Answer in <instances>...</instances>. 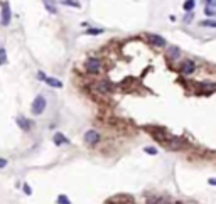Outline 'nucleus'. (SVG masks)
<instances>
[{
  "instance_id": "7ed1b4c3",
  "label": "nucleus",
  "mask_w": 216,
  "mask_h": 204,
  "mask_svg": "<svg viewBox=\"0 0 216 204\" xmlns=\"http://www.w3.org/2000/svg\"><path fill=\"white\" fill-rule=\"evenodd\" d=\"M12 20V10H10L9 2H2V15H0V24L2 26H9Z\"/></svg>"
},
{
  "instance_id": "423d86ee",
  "label": "nucleus",
  "mask_w": 216,
  "mask_h": 204,
  "mask_svg": "<svg viewBox=\"0 0 216 204\" xmlns=\"http://www.w3.org/2000/svg\"><path fill=\"white\" fill-rule=\"evenodd\" d=\"M98 140H100V133L95 130V128H91V130H86V133H85V142L88 145H95V144H98Z\"/></svg>"
},
{
  "instance_id": "6e6552de",
  "label": "nucleus",
  "mask_w": 216,
  "mask_h": 204,
  "mask_svg": "<svg viewBox=\"0 0 216 204\" xmlns=\"http://www.w3.org/2000/svg\"><path fill=\"white\" fill-rule=\"evenodd\" d=\"M52 142H54V145H68V144H69V138L64 137L61 132H56L54 137H52Z\"/></svg>"
},
{
  "instance_id": "b1692460",
  "label": "nucleus",
  "mask_w": 216,
  "mask_h": 204,
  "mask_svg": "<svg viewBox=\"0 0 216 204\" xmlns=\"http://www.w3.org/2000/svg\"><path fill=\"white\" fill-rule=\"evenodd\" d=\"M7 167V159H0V169Z\"/></svg>"
},
{
  "instance_id": "f03ea898",
  "label": "nucleus",
  "mask_w": 216,
  "mask_h": 204,
  "mask_svg": "<svg viewBox=\"0 0 216 204\" xmlns=\"http://www.w3.org/2000/svg\"><path fill=\"white\" fill-rule=\"evenodd\" d=\"M85 69H86V73H88V74L95 76V74H98L100 71H102V61H100L98 58H89V59H86Z\"/></svg>"
},
{
  "instance_id": "dca6fc26",
  "label": "nucleus",
  "mask_w": 216,
  "mask_h": 204,
  "mask_svg": "<svg viewBox=\"0 0 216 204\" xmlns=\"http://www.w3.org/2000/svg\"><path fill=\"white\" fill-rule=\"evenodd\" d=\"M201 27H210V29H216V20H203V22H199Z\"/></svg>"
},
{
  "instance_id": "6ab92c4d",
  "label": "nucleus",
  "mask_w": 216,
  "mask_h": 204,
  "mask_svg": "<svg viewBox=\"0 0 216 204\" xmlns=\"http://www.w3.org/2000/svg\"><path fill=\"white\" fill-rule=\"evenodd\" d=\"M7 63V51L3 47H0V66Z\"/></svg>"
},
{
  "instance_id": "4468645a",
  "label": "nucleus",
  "mask_w": 216,
  "mask_h": 204,
  "mask_svg": "<svg viewBox=\"0 0 216 204\" xmlns=\"http://www.w3.org/2000/svg\"><path fill=\"white\" fill-rule=\"evenodd\" d=\"M179 56H181L179 47H171V49H169V58H171V59H177Z\"/></svg>"
},
{
  "instance_id": "bb28decb",
  "label": "nucleus",
  "mask_w": 216,
  "mask_h": 204,
  "mask_svg": "<svg viewBox=\"0 0 216 204\" xmlns=\"http://www.w3.org/2000/svg\"><path fill=\"white\" fill-rule=\"evenodd\" d=\"M204 3L206 5H213V0H204Z\"/></svg>"
},
{
  "instance_id": "1a4fd4ad",
  "label": "nucleus",
  "mask_w": 216,
  "mask_h": 204,
  "mask_svg": "<svg viewBox=\"0 0 216 204\" xmlns=\"http://www.w3.org/2000/svg\"><path fill=\"white\" fill-rule=\"evenodd\" d=\"M44 2V7L49 14H57V9H56V0H42Z\"/></svg>"
},
{
  "instance_id": "9d476101",
  "label": "nucleus",
  "mask_w": 216,
  "mask_h": 204,
  "mask_svg": "<svg viewBox=\"0 0 216 204\" xmlns=\"http://www.w3.org/2000/svg\"><path fill=\"white\" fill-rule=\"evenodd\" d=\"M46 83L52 88H63V81L56 80V78H46Z\"/></svg>"
},
{
  "instance_id": "aec40b11",
  "label": "nucleus",
  "mask_w": 216,
  "mask_h": 204,
  "mask_svg": "<svg viewBox=\"0 0 216 204\" xmlns=\"http://www.w3.org/2000/svg\"><path fill=\"white\" fill-rule=\"evenodd\" d=\"M57 202H59V204H69L71 201H69V198H68V196L61 194V196H57Z\"/></svg>"
},
{
  "instance_id": "2eb2a0df",
  "label": "nucleus",
  "mask_w": 216,
  "mask_h": 204,
  "mask_svg": "<svg viewBox=\"0 0 216 204\" xmlns=\"http://www.w3.org/2000/svg\"><path fill=\"white\" fill-rule=\"evenodd\" d=\"M204 14H206L208 17H216V7H214V5H206V9H204Z\"/></svg>"
},
{
  "instance_id": "f3484780",
  "label": "nucleus",
  "mask_w": 216,
  "mask_h": 204,
  "mask_svg": "<svg viewBox=\"0 0 216 204\" xmlns=\"http://www.w3.org/2000/svg\"><path fill=\"white\" fill-rule=\"evenodd\" d=\"M105 32V29H95V27H91V29L86 31V34L88 35H98V34H103Z\"/></svg>"
},
{
  "instance_id": "9b49d317",
  "label": "nucleus",
  "mask_w": 216,
  "mask_h": 204,
  "mask_svg": "<svg viewBox=\"0 0 216 204\" xmlns=\"http://www.w3.org/2000/svg\"><path fill=\"white\" fill-rule=\"evenodd\" d=\"M194 7H196V0H186L184 5H182V9H184L186 12H193Z\"/></svg>"
},
{
  "instance_id": "f257e3e1",
  "label": "nucleus",
  "mask_w": 216,
  "mask_h": 204,
  "mask_svg": "<svg viewBox=\"0 0 216 204\" xmlns=\"http://www.w3.org/2000/svg\"><path fill=\"white\" fill-rule=\"evenodd\" d=\"M46 106H48V101H46L44 96H42V95L35 96L34 101H32V105H31V112H32V115H35V116L42 115V113H44V110H46Z\"/></svg>"
},
{
  "instance_id": "412c9836",
  "label": "nucleus",
  "mask_w": 216,
  "mask_h": 204,
  "mask_svg": "<svg viewBox=\"0 0 216 204\" xmlns=\"http://www.w3.org/2000/svg\"><path fill=\"white\" fill-rule=\"evenodd\" d=\"M145 202H164V199L157 198V196H149V198L145 199Z\"/></svg>"
},
{
  "instance_id": "39448f33",
  "label": "nucleus",
  "mask_w": 216,
  "mask_h": 204,
  "mask_svg": "<svg viewBox=\"0 0 216 204\" xmlns=\"http://www.w3.org/2000/svg\"><path fill=\"white\" fill-rule=\"evenodd\" d=\"M147 42L154 47H165V39L159 34H147Z\"/></svg>"
},
{
  "instance_id": "a878e982",
  "label": "nucleus",
  "mask_w": 216,
  "mask_h": 204,
  "mask_svg": "<svg viewBox=\"0 0 216 204\" xmlns=\"http://www.w3.org/2000/svg\"><path fill=\"white\" fill-rule=\"evenodd\" d=\"M208 184H211V186H216V179H213V177H211V179H208Z\"/></svg>"
},
{
  "instance_id": "4be33fe9",
  "label": "nucleus",
  "mask_w": 216,
  "mask_h": 204,
  "mask_svg": "<svg viewBox=\"0 0 216 204\" xmlns=\"http://www.w3.org/2000/svg\"><path fill=\"white\" fill-rule=\"evenodd\" d=\"M24 192H26L27 196L32 194V189H31V186H29V184H24Z\"/></svg>"
},
{
  "instance_id": "20e7f679",
  "label": "nucleus",
  "mask_w": 216,
  "mask_h": 204,
  "mask_svg": "<svg viewBox=\"0 0 216 204\" xmlns=\"http://www.w3.org/2000/svg\"><path fill=\"white\" fill-rule=\"evenodd\" d=\"M194 69H196V63L193 59H184L179 66V71H181L182 76H191L194 73Z\"/></svg>"
},
{
  "instance_id": "393cba45",
  "label": "nucleus",
  "mask_w": 216,
  "mask_h": 204,
  "mask_svg": "<svg viewBox=\"0 0 216 204\" xmlns=\"http://www.w3.org/2000/svg\"><path fill=\"white\" fill-rule=\"evenodd\" d=\"M191 19H193V14H189V15H186V17H184V22H188V24H189V22H191Z\"/></svg>"
},
{
  "instance_id": "a211bd4d",
  "label": "nucleus",
  "mask_w": 216,
  "mask_h": 204,
  "mask_svg": "<svg viewBox=\"0 0 216 204\" xmlns=\"http://www.w3.org/2000/svg\"><path fill=\"white\" fill-rule=\"evenodd\" d=\"M143 152L149 153V155H157V152H159V150H157L156 147H149V145H147V147H143Z\"/></svg>"
},
{
  "instance_id": "f8f14e48",
  "label": "nucleus",
  "mask_w": 216,
  "mask_h": 204,
  "mask_svg": "<svg viewBox=\"0 0 216 204\" xmlns=\"http://www.w3.org/2000/svg\"><path fill=\"white\" fill-rule=\"evenodd\" d=\"M61 3L68 7H74V9H81V3L78 0H61Z\"/></svg>"
},
{
  "instance_id": "ddd939ff",
  "label": "nucleus",
  "mask_w": 216,
  "mask_h": 204,
  "mask_svg": "<svg viewBox=\"0 0 216 204\" xmlns=\"http://www.w3.org/2000/svg\"><path fill=\"white\" fill-rule=\"evenodd\" d=\"M96 88H98V91H102V93H108L111 89V84L108 83V81H102V83H100Z\"/></svg>"
},
{
  "instance_id": "0eeeda50",
  "label": "nucleus",
  "mask_w": 216,
  "mask_h": 204,
  "mask_svg": "<svg viewBox=\"0 0 216 204\" xmlns=\"http://www.w3.org/2000/svg\"><path fill=\"white\" fill-rule=\"evenodd\" d=\"M17 125H19L20 130H24V132H31V128H32V121L27 120L26 116H17Z\"/></svg>"
},
{
  "instance_id": "5701e85b",
  "label": "nucleus",
  "mask_w": 216,
  "mask_h": 204,
  "mask_svg": "<svg viewBox=\"0 0 216 204\" xmlns=\"http://www.w3.org/2000/svg\"><path fill=\"white\" fill-rule=\"evenodd\" d=\"M46 78H48V76H46V74L42 73V71H39V73H37V80H41V81H46Z\"/></svg>"
}]
</instances>
